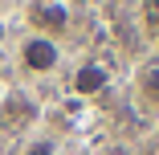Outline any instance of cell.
Wrapping results in <instances>:
<instances>
[{"instance_id": "1", "label": "cell", "mask_w": 159, "mask_h": 155, "mask_svg": "<svg viewBox=\"0 0 159 155\" xmlns=\"http://www.w3.org/2000/svg\"><path fill=\"white\" fill-rule=\"evenodd\" d=\"M16 66L29 78H49L53 70H61V41L41 37V33H25L16 45Z\"/></svg>"}, {"instance_id": "2", "label": "cell", "mask_w": 159, "mask_h": 155, "mask_svg": "<svg viewBox=\"0 0 159 155\" xmlns=\"http://www.w3.org/2000/svg\"><path fill=\"white\" fill-rule=\"evenodd\" d=\"M74 25V8L70 0H29V33L41 37H66Z\"/></svg>"}, {"instance_id": "3", "label": "cell", "mask_w": 159, "mask_h": 155, "mask_svg": "<svg viewBox=\"0 0 159 155\" xmlns=\"http://www.w3.org/2000/svg\"><path fill=\"white\" fill-rule=\"evenodd\" d=\"M135 98L147 114H159V57L143 61L135 74Z\"/></svg>"}, {"instance_id": "4", "label": "cell", "mask_w": 159, "mask_h": 155, "mask_svg": "<svg viewBox=\"0 0 159 155\" xmlns=\"http://www.w3.org/2000/svg\"><path fill=\"white\" fill-rule=\"evenodd\" d=\"M106 86H110V66L106 61H82L74 70V94H82V98L102 94Z\"/></svg>"}, {"instance_id": "5", "label": "cell", "mask_w": 159, "mask_h": 155, "mask_svg": "<svg viewBox=\"0 0 159 155\" xmlns=\"http://www.w3.org/2000/svg\"><path fill=\"white\" fill-rule=\"evenodd\" d=\"M139 12H143V25H147V33L159 41V0H139Z\"/></svg>"}, {"instance_id": "6", "label": "cell", "mask_w": 159, "mask_h": 155, "mask_svg": "<svg viewBox=\"0 0 159 155\" xmlns=\"http://www.w3.org/2000/svg\"><path fill=\"white\" fill-rule=\"evenodd\" d=\"M20 155H61V151H57V143H53V139L37 135V139H29V143H25V151H20Z\"/></svg>"}]
</instances>
